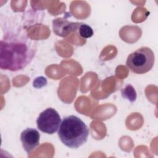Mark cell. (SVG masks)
<instances>
[{
	"instance_id": "cell-1",
	"label": "cell",
	"mask_w": 158,
	"mask_h": 158,
	"mask_svg": "<svg viewBox=\"0 0 158 158\" xmlns=\"http://www.w3.org/2000/svg\"><path fill=\"white\" fill-rule=\"evenodd\" d=\"M35 44L25 36L6 34L0 42V67L12 72L22 70L35 57Z\"/></svg>"
},
{
	"instance_id": "cell-2",
	"label": "cell",
	"mask_w": 158,
	"mask_h": 158,
	"mask_svg": "<svg viewBox=\"0 0 158 158\" xmlns=\"http://www.w3.org/2000/svg\"><path fill=\"white\" fill-rule=\"evenodd\" d=\"M89 129L79 117L69 115L63 118L58 130L61 142L69 148L77 149L88 140Z\"/></svg>"
},
{
	"instance_id": "cell-3",
	"label": "cell",
	"mask_w": 158,
	"mask_h": 158,
	"mask_svg": "<svg viewBox=\"0 0 158 158\" xmlns=\"http://www.w3.org/2000/svg\"><path fill=\"white\" fill-rule=\"evenodd\" d=\"M154 60L153 51L149 48L141 47L128 56L126 64L133 73L143 74L152 68Z\"/></svg>"
},
{
	"instance_id": "cell-4",
	"label": "cell",
	"mask_w": 158,
	"mask_h": 158,
	"mask_svg": "<svg viewBox=\"0 0 158 158\" xmlns=\"http://www.w3.org/2000/svg\"><path fill=\"white\" fill-rule=\"evenodd\" d=\"M61 118L53 108H48L41 112L36 120L38 128L43 133L54 134L59 128Z\"/></svg>"
},
{
	"instance_id": "cell-5",
	"label": "cell",
	"mask_w": 158,
	"mask_h": 158,
	"mask_svg": "<svg viewBox=\"0 0 158 158\" xmlns=\"http://www.w3.org/2000/svg\"><path fill=\"white\" fill-rule=\"evenodd\" d=\"M81 23L69 21L64 17H59L52 20L54 33L60 37H66L78 30Z\"/></svg>"
},
{
	"instance_id": "cell-6",
	"label": "cell",
	"mask_w": 158,
	"mask_h": 158,
	"mask_svg": "<svg viewBox=\"0 0 158 158\" xmlns=\"http://www.w3.org/2000/svg\"><path fill=\"white\" fill-rule=\"evenodd\" d=\"M40 138V135L38 131L32 128L24 130L20 135L23 148L28 154L31 153L39 146Z\"/></svg>"
},
{
	"instance_id": "cell-7",
	"label": "cell",
	"mask_w": 158,
	"mask_h": 158,
	"mask_svg": "<svg viewBox=\"0 0 158 158\" xmlns=\"http://www.w3.org/2000/svg\"><path fill=\"white\" fill-rule=\"evenodd\" d=\"M121 94L123 98L128 100L130 102L135 101L137 97L136 92L135 88L130 84L127 85L121 89Z\"/></svg>"
},
{
	"instance_id": "cell-8",
	"label": "cell",
	"mask_w": 158,
	"mask_h": 158,
	"mask_svg": "<svg viewBox=\"0 0 158 158\" xmlns=\"http://www.w3.org/2000/svg\"><path fill=\"white\" fill-rule=\"evenodd\" d=\"M78 30L80 36L83 38H88L93 35L92 28L86 23H81Z\"/></svg>"
},
{
	"instance_id": "cell-9",
	"label": "cell",
	"mask_w": 158,
	"mask_h": 158,
	"mask_svg": "<svg viewBox=\"0 0 158 158\" xmlns=\"http://www.w3.org/2000/svg\"><path fill=\"white\" fill-rule=\"evenodd\" d=\"M47 83L46 78L43 77H39L33 81V86L36 88H40L45 86Z\"/></svg>"
}]
</instances>
